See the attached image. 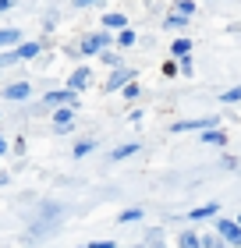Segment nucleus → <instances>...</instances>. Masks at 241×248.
<instances>
[{"instance_id": "8", "label": "nucleus", "mask_w": 241, "mask_h": 248, "mask_svg": "<svg viewBox=\"0 0 241 248\" xmlns=\"http://www.w3.org/2000/svg\"><path fill=\"white\" fill-rule=\"evenodd\" d=\"M85 82H89V67H78V71L67 78V89H75V93H78V89H82Z\"/></svg>"}, {"instance_id": "25", "label": "nucleus", "mask_w": 241, "mask_h": 248, "mask_svg": "<svg viewBox=\"0 0 241 248\" xmlns=\"http://www.w3.org/2000/svg\"><path fill=\"white\" fill-rule=\"evenodd\" d=\"M103 61H107L110 67H117V64H121V57H117V53H110V50H107V53H103Z\"/></svg>"}, {"instance_id": "29", "label": "nucleus", "mask_w": 241, "mask_h": 248, "mask_svg": "<svg viewBox=\"0 0 241 248\" xmlns=\"http://www.w3.org/2000/svg\"><path fill=\"white\" fill-rule=\"evenodd\" d=\"M7 149V139H4V135H0V153H4Z\"/></svg>"}, {"instance_id": "24", "label": "nucleus", "mask_w": 241, "mask_h": 248, "mask_svg": "<svg viewBox=\"0 0 241 248\" xmlns=\"http://www.w3.org/2000/svg\"><path fill=\"white\" fill-rule=\"evenodd\" d=\"M177 11H181V15H185V18H188L192 11H195V4H192V0H177Z\"/></svg>"}, {"instance_id": "30", "label": "nucleus", "mask_w": 241, "mask_h": 248, "mask_svg": "<svg viewBox=\"0 0 241 248\" xmlns=\"http://www.w3.org/2000/svg\"><path fill=\"white\" fill-rule=\"evenodd\" d=\"M238 227H241V217H238Z\"/></svg>"}, {"instance_id": "23", "label": "nucleus", "mask_w": 241, "mask_h": 248, "mask_svg": "<svg viewBox=\"0 0 241 248\" xmlns=\"http://www.w3.org/2000/svg\"><path fill=\"white\" fill-rule=\"evenodd\" d=\"M188 50H192L188 39H174V57H177V53H188Z\"/></svg>"}, {"instance_id": "19", "label": "nucleus", "mask_w": 241, "mask_h": 248, "mask_svg": "<svg viewBox=\"0 0 241 248\" xmlns=\"http://www.w3.org/2000/svg\"><path fill=\"white\" fill-rule=\"evenodd\" d=\"M7 64H18V50H7V53H0V67H7Z\"/></svg>"}, {"instance_id": "20", "label": "nucleus", "mask_w": 241, "mask_h": 248, "mask_svg": "<svg viewBox=\"0 0 241 248\" xmlns=\"http://www.w3.org/2000/svg\"><path fill=\"white\" fill-rule=\"evenodd\" d=\"M135 220H142V209H128V213H121V223H135Z\"/></svg>"}, {"instance_id": "3", "label": "nucleus", "mask_w": 241, "mask_h": 248, "mask_svg": "<svg viewBox=\"0 0 241 248\" xmlns=\"http://www.w3.org/2000/svg\"><path fill=\"white\" fill-rule=\"evenodd\" d=\"M47 107H75L78 103V93L75 89H64V93H50L47 99H43Z\"/></svg>"}, {"instance_id": "13", "label": "nucleus", "mask_w": 241, "mask_h": 248, "mask_svg": "<svg viewBox=\"0 0 241 248\" xmlns=\"http://www.w3.org/2000/svg\"><path fill=\"white\" fill-rule=\"evenodd\" d=\"M21 39V32L18 29H7V32H0V46H11V43H18Z\"/></svg>"}, {"instance_id": "14", "label": "nucleus", "mask_w": 241, "mask_h": 248, "mask_svg": "<svg viewBox=\"0 0 241 248\" xmlns=\"http://www.w3.org/2000/svg\"><path fill=\"white\" fill-rule=\"evenodd\" d=\"M202 142H209V145H224L227 139H224V131H213V128H209V131L202 135Z\"/></svg>"}, {"instance_id": "4", "label": "nucleus", "mask_w": 241, "mask_h": 248, "mask_svg": "<svg viewBox=\"0 0 241 248\" xmlns=\"http://www.w3.org/2000/svg\"><path fill=\"white\" fill-rule=\"evenodd\" d=\"M195 128H216V117H199V121H177L170 131H195Z\"/></svg>"}, {"instance_id": "6", "label": "nucleus", "mask_w": 241, "mask_h": 248, "mask_svg": "<svg viewBox=\"0 0 241 248\" xmlns=\"http://www.w3.org/2000/svg\"><path fill=\"white\" fill-rule=\"evenodd\" d=\"M71 121H75V107H61V110L53 114V124H57V131L71 128Z\"/></svg>"}, {"instance_id": "28", "label": "nucleus", "mask_w": 241, "mask_h": 248, "mask_svg": "<svg viewBox=\"0 0 241 248\" xmlns=\"http://www.w3.org/2000/svg\"><path fill=\"white\" fill-rule=\"evenodd\" d=\"M11 4H15V0H0V11H7Z\"/></svg>"}, {"instance_id": "26", "label": "nucleus", "mask_w": 241, "mask_h": 248, "mask_svg": "<svg viewBox=\"0 0 241 248\" xmlns=\"http://www.w3.org/2000/svg\"><path fill=\"white\" fill-rule=\"evenodd\" d=\"M82 248H113V241H93V245H82Z\"/></svg>"}, {"instance_id": "15", "label": "nucleus", "mask_w": 241, "mask_h": 248, "mask_svg": "<svg viewBox=\"0 0 241 248\" xmlns=\"http://www.w3.org/2000/svg\"><path fill=\"white\" fill-rule=\"evenodd\" d=\"M177 241H181V248H202V241H199V238H195V234H188V231H185V234H181V238H177Z\"/></svg>"}, {"instance_id": "16", "label": "nucleus", "mask_w": 241, "mask_h": 248, "mask_svg": "<svg viewBox=\"0 0 241 248\" xmlns=\"http://www.w3.org/2000/svg\"><path fill=\"white\" fill-rule=\"evenodd\" d=\"M202 248H227V241H224V238H213V234H206V238H202Z\"/></svg>"}, {"instance_id": "2", "label": "nucleus", "mask_w": 241, "mask_h": 248, "mask_svg": "<svg viewBox=\"0 0 241 248\" xmlns=\"http://www.w3.org/2000/svg\"><path fill=\"white\" fill-rule=\"evenodd\" d=\"M110 43V36L107 32H96V36H85L82 39V46H78V53H89V57H93V53H99L103 46H107Z\"/></svg>"}, {"instance_id": "18", "label": "nucleus", "mask_w": 241, "mask_h": 248, "mask_svg": "<svg viewBox=\"0 0 241 248\" xmlns=\"http://www.w3.org/2000/svg\"><path fill=\"white\" fill-rule=\"evenodd\" d=\"M93 149H96V142H78V145H75V156H89Z\"/></svg>"}, {"instance_id": "22", "label": "nucleus", "mask_w": 241, "mask_h": 248, "mask_svg": "<svg viewBox=\"0 0 241 248\" xmlns=\"http://www.w3.org/2000/svg\"><path fill=\"white\" fill-rule=\"evenodd\" d=\"M117 43H121V46H131V43H135V32H128V29H121V36H117Z\"/></svg>"}, {"instance_id": "7", "label": "nucleus", "mask_w": 241, "mask_h": 248, "mask_svg": "<svg viewBox=\"0 0 241 248\" xmlns=\"http://www.w3.org/2000/svg\"><path fill=\"white\" fill-rule=\"evenodd\" d=\"M131 78H135V71H117V75H113V78H110V82H107V85H103V89H107V93H113V89H121V85H128V82H131Z\"/></svg>"}, {"instance_id": "17", "label": "nucleus", "mask_w": 241, "mask_h": 248, "mask_svg": "<svg viewBox=\"0 0 241 248\" xmlns=\"http://www.w3.org/2000/svg\"><path fill=\"white\" fill-rule=\"evenodd\" d=\"M185 21H188L185 15H170L167 18V29H185Z\"/></svg>"}, {"instance_id": "9", "label": "nucleus", "mask_w": 241, "mask_h": 248, "mask_svg": "<svg viewBox=\"0 0 241 248\" xmlns=\"http://www.w3.org/2000/svg\"><path fill=\"white\" fill-rule=\"evenodd\" d=\"M216 209H220V206H216V202H206V206H199V209H192L188 217H192V220H206V217H216Z\"/></svg>"}, {"instance_id": "21", "label": "nucleus", "mask_w": 241, "mask_h": 248, "mask_svg": "<svg viewBox=\"0 0 241 248\" xmlns=\"http://www.w3.org/2000/svg\"><path fill=\"white\" fill-rule=\"evenodd\" d=\"M220 99H224V103H238V99H241V85H238V89H227Z\"/></svg>"}, {"instance_id": "1", "label": "nucleus", "mask_w": 241, "mask_h": 248, "mask_svg": "<svg viewBox=\"0 0 241 248\" xmlns=\"http://www.w3.org/2000/svg\"><path fill=\"white\" fill-rule=\"evenodd\" d=\"M216 234L227 241V245H234V248H241V227L234 220H216Z\"/></svg>"}, {"instance_id": "11", "label": "nucleus", "mask_w": 241, "mask_h": 248, "mask_svg": "<svg viewBox=\"0 0 241 248\" xmlns=\"http://www.w3.org/2000/svg\"><path fill=\"white\" fill-rule=\"evenodd\" d=\"M103 25L107 29H128V18L124 15H103Z\"/></svg>"}, {"instance_id": "27", "label": "nucleus", "mask_w": 241, "mask_h": 248, "mask_svg": "<svg viewBox=\"0 0 241 248\" xmlns=\"http://www.w3.org/2000/svg\"><path fill=\"white\" fill-rule=\"evenodd\" d=\"M93 4H99V0H75V7H93Z\"/></svg>"}, {"instance_id": "5", "label": "nucleus", "mask_w": 241, "mask_h": 248, "mask_svg": "<svg viewBox=\"0 0 241 248\" xmlns=\"http://www.w3.org/2000/svg\"><path fill=\"white\" fill-rule=\"evenodd\" d=\"M32 89L25 82H15V85H4V99H29Z\"/></svg>"}, {"instance_id": "10", "label": "nucleus", "mask_w": 241, "mask_h": 248, "mask_svg": "<svg viewBox=\"0 0 241 248\" xmlns=\"http://www.w3.org/2000/svg\"><path fill=\"white\" fill-rule=\"evenodd\" d=\"M131 153H139V142H128V145H117V149L110 153V160H124V156H131Z\"/></svg>"}, {"instance_id": "12", "label": "nucleus", "mask_w": 241, "mask_h": 248, "mask_svg": "<svg viewBox=\"0 0 241 248\" xmlns=\"http://www.w3.org/2000/svg\"><path fill=\"white\" fill-rule=\"evenodd\" d=\"M36 53H39V43H21V46H18V61L36 57Z\"/></svg>"}]
</instances>
